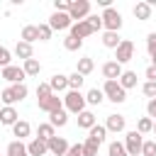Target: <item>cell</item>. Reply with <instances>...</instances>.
<instances>
[{
	"instance_id": "cell-41",
	"label": "cell",
	"mask_w": 156,
	"mask_h": 156,
	"mask_svg": "<svg viewBox=\"0 0 156 156\" xmlns=\"http://www.w3.org/2000/svg\"><path fill=\"white\" fill-rule=\"evenodd\" d=\"M71 10V0H54V12H68Z\"/></svg>"
},
{
	"instance_id": "cell-32",
	"label": "cell",
	"mask_w": 156,
	"mask_h": 156,
	"mask_svg": "<svg viewBox=\"0 0 156 156\" xmlns=\"http://www.w3.org/2000/svg\"><path fill=\"white\" fill-rule=\"evenodd\" d=\"M24 73L27 76H39V71H41V63L37 61V58H29V61H24Z\"/></svg>"
},
{
	"instance_id": "cell-40",
	"label": "cell",
	"mask_w": 156,
	"mask_h": 156,
	"mask_svg": "<svg viewBox=\"0 0 156 156\" xmlns=\"http://www.w3.org/2000/svg\"><path fill=\"white\" fill-rule=\"evenodd\" d=\"M10 61H12V54H10V49L0 46V66H2V68H5V66H12Z\"/></svg>"
},
{
	"instance_id": "cell-9",
	"label": "cell",
	"mask_w": 156,
	"mask_h": 156,
	"mask_svg": "<svg viewBox=\"0 0 156 156\" xmlns=\"http://www.w3.org/2000/svg\"><path fill=\"white\" fill-rule=\"evenodd\" d=\"M122 73H124V71H122V63H117V61H105V63H102V76H105V80H119Z\"/></svg>"
},
{
	"instance_id": "cell-31",
	"label": "cell",
	"mask_w": 156,
	"mask_h": 156,
	"mask_svg": "<svg viewBox=\"0 0 156 156\" xmlns=\"http://www.w3.org/2000/svg\"><path fill=\"white\" fill-rule=\"evenodd\" d=\"M10 90H12V98H15V102H22L24 98H27V85L24 83H17V85H10Z\"/></svg>"
},
{
	"instance_id": "cell-23",
	"label": "cell",
	"mask_w": 156,
	"mask_h": 156,
	"mask_svg": "<svg viewBox=\"0 0 156 156\" xmlns=\"http://www.w3.org/2000/svg\"><path fill=\"white\" fill-rule=\"evenodd\" d=\"M37 39H39V32H37V27H34V24H27V27H22L20 41H27V44H32V41H37Z\"/></svg>"
},
{
	"instance_id": "cell-11",
	"label": "cell",
	"mask_w": 156,
	"mask_h": 156,
	"mask_svg": "<svg viewBox=\"0 0 156 156\" xmlns=\"http://www.w3.org/2000/svg\"><path fill=\"white\" fill-rule=\"evenodd\" d=\"M124 127H127L124 115H107V122H105V129H107V132L119 134V132H124Z\"/></svg>"
},
{
	"instance_id": "cell-1",
	"label": "cell",
	"mask_w": 156,
	"mask_h": 156,
	"mask_svg": "<svg viewBox=\"0 0 156 156\" xmlns=\"http://www.w3.org/2000/svg\"><path fill=\"white\" fill-rule=\"evenodd\" d=\"M102 93H105V98H107L110 102H115V105H119V102L127 100V90L119 85V80H105Z\"/></svg>"
},
{
	"instance_id": "cell-8",
	"label": "cell",
	"mask_w": 156,
	"mask_h": 156,
	"mask_svg": "<svg viewBox=\"0 0 156 156\" xmlns=\"http://www.w3.org/2000/svg\"><path fill=\"white\" fill-rule=\"evenodd\" d=\"M2 78L10 80L12 85H17V83H24L27 73H24V68H20V66H5V68H2Z\"/></svg>"
},
{
	"instance_id": "cell-25",
	"label": "cell",
	"mask_w": 156,
	"mask_h": 156,
	"mask_svg": "<svg viewBox=\"0 0 156 156\" xmlns=\"http://www.w3.org/2000/svg\"><path fill=\"white\" fill-rule=\"evenodd\" d=\"M29 132H32V127H29V122H24V119H20V122L12 127V134L17 136V141H22L24 136H29Z\"/></svg>"
},
{
	"instance_id": "cell-29",
	"label": "cell",
	"mask_w": 156,
	"mask_h": 156,
	"mask_svg": "<svg viewBox=\"0 0 156 156\" xmlns=\"http://www.w3.org/2000/svg\"><path fill=\"white\" fill-rule=\"evenodd\" d=\"M7 156H29V151L22 141H10L7 144Z\"/></svg>"
},
{
	"instance_id": "cell-35",
	"label": "cell",
	"mask_w": 156,
	"mask_h": 156,
	"mask_svg": "<svg viewBox=\"0 0 156 156\" xmlns=\"http://www.w3.org/2000/svg\"><path fill=\"white\" fill-rule=\"evenodd\" d=\"M83 80H85V78H83L80 73H76V71H73V73L68 76V90H80Z\"/></svg>"
},
{
	"instance_id": "cell-3",
	"label": "cell",
	"mask_w": 156,
	"mask_h": 156,
	"mask_svg": "<svg viewBox=\"0 0 156 156\" xmlns=\"http://www.w3.org/2000/svg\"><path fill=\"white\" fill-rule=\"evenodd\" d=\"M141 146H144V134H139L136 129L134 132H127L124 136V149L129 156H141Z\"/></svg>"
},
{
	"instance_id": "cell-36",
	"label": "cell",
	"mask_w": 156,
	"mask_h": 156,
	"mask_svg": "<svg viewBox=\"0 0 156 156\" xmlns=\"http://www.w3.org/2000/svg\"><path fill=\"white\" fill-rule=\"evenodd\" d=\"M49 95H54L51 85H49V83H39V85H37V100H46Z\"/></svg>"
},
{
	"instance_id": "cell-47",
	"label": "cell",
	"mask_w": 156,
	"mask_h": 156,
	"mask_svg": "<svg viewBox=\"0 0 156 156\" xmlns=\"http://www.w3.org/2000/svg\"><path fill=\"white\" fill-rule=\"evenodd\" d=\"M146 78L156 83V66H149V68H146Z\"/></svg>"
},
{
	"instance_id": "cell-46",
	"label": "cell",
	"mask_w": 156,
	"mask_h": 156,
	"mask_svg": "<svg viewBox=\"0 0 156 156\" xmlns=\"http://www.w3.org/2000/svg\"><path fill=\"white\" fill-rule=\"evenodd\" d=\"M146 115H149V117H156V98L146 102Z\"/></svg>"
},
{
	"instance_id": "cell-17",
	"label": "cell",
	"mask_w": 156,
	"mask_h": 156,
	"mask_svg": "<svg viewBox=\"0 0 156 156\" xmlns=\"http://www.w3.org/2000/svg\"><path fill=\"white\" fill-rule=\"evenodd\" d=\"M93 68H95V61H93L90 56H83V58H78L76 73H80V76L85 78V76H90V73H93Z\"/></svg>"
},
{
	"instance_id": "cell-34",
	"label": "cell",
	"mask_w": 156,
	"mask_h": 156,
	"mask_svg": "<svg viewBox=\"0 0 156 156\" xmlns=\"http://www.w3.org/2000/svg\"><path fill=\"white\" fill-rule=\"evenodd\" d=\"M136 132H139V134H149V132H154V119H151V117H141L139 124H136Z\"/></svg>"
},
{
	"instance_id": "cell-22",
	"label": "cell",
	"mask_w": 156,
	"mask_h": 156,
	"mask_svg": "<svg viewBox=\"0 0 156 156\" xmlns=\"http://www.w3.org/2000/svg\"><path fill=\"white\" fill-rule=\"evenodd\" d=\"M37 136H39V139H44V141H49V139H54V136H56V127H54V124H49V122H44V124H39V127H37Z\"/></svg>"
},
{
	"instance_id": "cell-43",
	"label": "cell",
	"mask_w": 156,
	"mask_h": 156,
	"mask_svg": "<svg viewBox=\"0 0 156 156\" xmlns=\"http://www.w3.org/2000/svg\"><path fill=\"white\" fill-rule=\"evenodd\" d=\"M141 156H156V141H144Z\"/></svg>"
},
{
	"instance_id": "cell-28",
	"label": "cell",
	"mask_w": 156,
	"mask_h": 156,
	"mask_svg": "<svg viewBox=\"0 0 156 156\" xmlns=\"http://www.w3.org/2000/svg\"><path fill=\"white\" fill-rule=\"evenodd\" d=\"M102 100H105V93H102L100 88H90V90L85 93V102H88V105H100Z\"/></svg>"
},
{
	"instance_id": "cell-44",
	"label": "cell",
	"mask_w": 156,
	"mask_h": 156,
	"mask_svg": "<svg viewBox=\"0 0 156 156\" xmlns=\"http://www.w3.org/2000/svg\"><path fill=\"white\" fill-rule=\"evenodd\" d=\"M146 51H149V56H151V54H156V32L146 34Z\"/></svg>"
},
{
	"instance_id": "cell-18",
	"label": "cell",
	"mask_w": 156,
	"mask_h": 156,
	"mask_svg": "<svg viewBox=\"0 0 156 156\" xmlns=\"http://www.w3.org/2000/svg\"><path fill=\"white\" fill-rule=\"evenodd\" d=\"M105 136H107V129H105V124H95L93 129H88V139H90V141H95L98 146L105 141Z\"/></svg>"
},
{
	"instance_id": "cell-48",
	"label": "cell",
	"mask_w": 156,
	"mask_h": 156,
	"mask_svg": "<svg viewBox=\"0 0 156 156\" xmlns=\"http://www.w3.org/2000/svg\"><path fill=\"white\" fill-rule=\"evenodd\" d=\"M151 66H156V54H151Z\"/></svg>"
},
{
	"instance_id": "cell-4",
	"label": "cell",
	"mask_w": 156,
	"mask_h": 156,
	"mask_svg": "<svg viewBox=\"0 0 156 156\" xmlns=\"http://www.w3.org/2000/svg\"><path fill=\"white\" fill-rule=\"evenodd\" d=\"M102 27L107 29V32H119V27H122V15L115 10V7H107V10H102Z\"/></svg>"
},
{
	"instance_id": "cell-5",
	"label": "cell",
	"mask_w": 156,
	"mask_h": 156,
	"mask_svg": "<svg viewBox=\"0 0 156 156\" xmlns=\"http://www.w3.org/2000/svg\"><path fill=\"white\" fill-rule=\"evenodd\" d=\"M73 22H83L90 15V0H71V10H68Z\"/></svg>"
},
{
	"instance_id": "cell-15",
	"label": "cell",
	"mask_w": 156,
	"mask_h": 156,
	"mask_svg": "<svg viewBox=\"0 0 156 156\" xmlns=\"http://www.w3.org/2000/svg\"><path fill=\"white\" fill-rule=\"evenodd\" d=\"M20 122V115L15 107H2L0 110V124H7V127H15Z\"/></svg>"
},
{
	"instance_id": "cell-14",
	"label": "cell",
	"mask_w": 156,
	"mask_h": 156,
	"mask_svg": "<svg viewBox=\"0 0 156 156\" xmlns=\"http://www.w3.org/2000/svg\"><path fill=\"white\" fill-rule=\"evenodd\" d=\"M71 34H73V37H78V39H85V37L95 34V29L88 24V20H83V22H73V27H71Z\"/></svg>"
},
{
	"instance_id": "cell-2",
	"label": "cell",
	"mask_w": 156,
	"mask_h": 156,
	"mask_svg": "<svg viewBox=\"0 0 156 156\" xmlns=\"http://www.w3.org/2000/svg\"><path fill=\"white\" fill-rule=\"evenodd\" d=\"M63 107L68 112H73V115H80L85 110V95L80 90H68L66 98H63Z\"/></svg>"
},
{
	"instance_id": "cell-38",
	"label": "cell",
	"mask_w": 156,
	"mask_h": 156,
	"mask_svg": "<svg viewBox=\"0 0 156 156\" xmlns=\"http://www.w3.org/2000/svg\"><path fill=\"white\" fill-rule=\"evenodd\" d=\"M37 32H39V41H49L54 29H51V27H49V22H46V24H39V27H37Z\"/></svg>"
},
{
	"instance_id": "cell-19",
	"label": "cell",
	"mask_w": 156,
	"mask_h": 156,
	"mask_svg": "<svg viewBox=\"0 0 156 156\" xmlns=\"http://www.w3.org/2000/svg\"><path fill=\"white\" fill-rule=\"evenodd\" d=\"M32 54H34V51H32V44H27V41H17V44H15V56H17V58L29 61Z\"/></svg>"
},
{
	"instance_id": "cell-21",
	"label": "cell",
	"mask_w": 156,
	"mask_h": 156,
	"mask_svg": "<svg viewBox=\"0 0 156 156\" xmlns=\"http://www.w3.org/2000/svg\"><path fill=\"white\" fill-rule=\"evenodd\" d=\"M134 17L141 20V22L151 20V5H149V2H136V5H134Z\"/></svg>"
},
{
	"instance_id": "cell-45",
	"label": "cell",
	"mask_w": 156,
	"mask_h": 156,
	"mask_svg": "<svg viewBox=\"0 0 156 156\" xmlns=\"http://www.w3.org/2000/svg\"><path fill=\"white\" fill-rule=\"evenodd\" d=\"M66 156H83V144H73V146L66 151Z\"/></svg>"
},
{
	"instance_id": "cell-20",
	"label": "cell",
	"mask_w": 156,
	"mask_h": 156,
	"mask_svg": "<svg viewBox=\"0 0 156 156\" xmlns=\"http://www.w3.org/2000/svg\"><path fill=\"white\" fill-rule=\"evenodd\" d=\"M98 122H95V115L90 112V110H83L80 115H78V127L80 129H93Z\"/></svg>"
},
{
	"instance_id": "cell-39",
	"label": "cell",
	"mask_w": 156,
	"mask_h": 156,
	"mask_svg": "<svg viewBox=\"0 0 156 156\" xmlns=\"http://www.w3.org/2000/svg\"><path fill=\"white\" fill-rule=\"evenodd\" d=\"M141 93H144L149 100H154V98H156V83H154V80H146V83L141 85Z\"/></svg>"
},
{
	"instance_id": "cell-10",
	"label": "cell",
	"mask_w": 156,
	"mask_h": 156,
	"mask_svg": "<svg viewBox=\"0 0 156 156\" xmlns=\"http://www.w3.org/2000/svg\"><path fill=\"white\" fill-rule=\"evenodd\" d=\"M39 110L41 112H56V110H63V100L58 98V95H49L46 100H39Z\"/></svg>"
},
{
	"instance_id": "cell-37",
	"label": "cell",
	"mask_w": 156,
	"mask_h": 156,
	"mask_svg": "<svg viewBox=\"0 0 156 156\" xmlns=\"http://www.w3.org/2000/svg\"><path fill=\"white\" fill-rule=\"evenodd\" d=\"M98 149H100V146H98L95 141H90V139L83 141V156H98Z\"/></svg>"
},
{
	"instance_id": "cell-27",
	"label": "cell",
	"mask_w": 156,
	"mask_h": 156,
	"mask_svg": "<svg viewBox=\"0 0 156 156\" xmlns=\"http://www.w3.org/2000/svg\"><path fill=\"white\" fill-rule=\"evenodd\" d=\"M119 85H122L124 90L136 88V73H134V71H124V73L119 76Z\"/></svg>"
},
{
	"instance_id": "cell-12",
	"label": "cell",
	"mask_w": 156,
	"mask_h": 156,
	"mask_svg": "<svg viewBox=\"0 0 156 156\" xmlns=\"http://www.w3.org/2000/svg\"><path fill=\"white\" fill-rule=\"evenodd\" d=\"M46 144H49V151H51L54 156H66V151L71 149L68 141H66L63 136H54V139H49Z\"/></svg>"
},
{
	"instance_id": "cell-30",
	"label": "cell",
	"mask_w": 156,
	"mask_h": 156,
	"mask_svg": "<svg viewBox=\"0 0 156 156\" xmlns=\"http://www.w3.org/2000/svg\"><path fill=\"white\" fill-rule=\"evenodd\" d=\"M83 46V39H78V37H73V34H68L66 39H63V49L66 51H78Z\"/></svg>"
},
{
	"instance_id": "cell-7",
	"label": "cell",
	"mask_w": 156,
	"mask_h": 156,
	"mask_svg": "<svg viewBox=\"0 0 156 156\" xmlns=\"http://www.w3.org/2000/svg\"><path fill=\"white\" fill-rule=\"evenodd\" d=\"M49 27L51 29H68V27H73V20H71V15L68 12H54L51 17H49Z\"/></svg>"
},
{
	"instance_id": "cell-24",
	"label": "cell",
	"mask_w": 156,
	"mask_h": 156,
	"mask_svg": "<svg viewBox=\"0 0 156 156\" xmlns=\"http://www.w3.org/2000/svg\"><path fill=\"white\" fill-rule=\"evenodd\" d=\"M49 124H54V127H66V124H68V115H66V110H56V112H51V115H49Z\"/></svg>"
},
{
	"instance_id": "cell-49",
	"label": "cell",
	"mask_w": 156,
	"mask_h": 156,
	"mask_svg": "<svg viewBox=\"0 0 156 156\" xmlns=\"http://www.w3.org/2000/svg\"><path fill=\"white\" fill-rule=\"evenodd\" d=\"M154 141H156V139H154Z\"/></svg>"
},
{
	"instance_id": "cell-42",
	"label": "cell",
	"mask_w": 156,
	"mask_h": 156,
	"mask_svg": "<svg viewBox=\"0 0 156 156\" xmlns=\"http://www.w3.org/2000/svg\"><path fill=\"white\" fill-rule=\"evenodd\" d=\"M85 20H88V24H90L95 32H98V29H102V17H100V15H88Z\"/></svg>"
},
{
	"instance_id": "cell-16",
	"label": "cell",
	"mask_w": 156,
	"mask_h": 156,
	"mask_svg": "<svg viewBox=\"0 0 156 156\" xmlns=\"http://www.w3.org/2000/svg\"><path fill=\"white\" fill-rule=\"evenodd\" d=\"M49 85H51L54 95L61 93V90H68V76H63V73H54L51 80H49Z\"/></svg>"
},
{
	"instance_id": "cell-33",
	"label": "cell",
	"mask_w": 156,
	"mask_h": 156,
	"mask_svg": "<svg viewBox=\"0 0 156 156\" xmlns=\"http://www.w3.org/2000/svg\"><path fill=\"white\" fill-rule=\"evenodd\" d=\"M107 156H129V154H127V149H124L122 141H112L107 146Z\"/></svg>"
},
{
	"instance_id": "cell-26",
	"label": "cell",
	"mask_w": 156,
	"mask_h": 156,
	"mask_svg": "<svg viewBox=\"0 0 156 156\" xmlns=\"http://www.w3.org/2000/svg\"><path fill=\"white\" fill-rule=\"evenodd\" d=\"M102 44H105L107 49H117V46L122 44L119 32H105V34H102Z\"/></svg>"
},
{
	"instance_id": "cell-13",
	"label": "cell",
	"mask_w": 156,
	"mask_h": 156,
	"mask_svg": "<svg viewBox=\"0 0 156 156\" xmlns=\"http://www.w3.org/2000/svg\"><path fill=\"white\" fill-rule=\"evenodd\" d=\"M27 151H29V156H44V154H49V144H46L44 139L34 136V139L27 144Z\"/></svg>"
},
{
	"instance_id": "cell-50",
	"label": "cell",
	"mask_w": 156,
	"mask_h": 156,
	"mask_svg": "<svg viewBox=\"0 0 156 156\" xmlns=\"http://www.w3.org/2000/svg\"><path fill=\"white\" fill-rule=\"evenodd\" d=\"M0 110H2V107H0Z\"/></svg>"
},
{
	"instance_id": "cell-6",
	"label": "cell",
	"mask_w": 156,
	"mask_h": 156,
	"mask_svg": "<svg viewBox=\"0 0 156 156\" xmlns=\"http://www.w3.org/2000/svg\"><path fill=\"white\" fill-rule=\"evenodd\" d=\"M132 58H134V44L129 39H122V44L115 49V61L117 63H127Z\"/></svg>"
}]
</instances>
